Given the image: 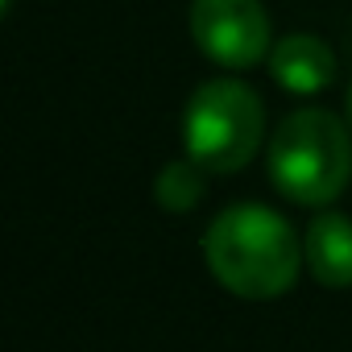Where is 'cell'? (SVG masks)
Masks as SVG:
<instances>
[{"mask_svg": "<svg viewBox=\"0 0 352 352\" xmlns=\"http://www.w3.org/2000/svg\"><path fill=\"white\" fill-rule=\"evenodd\" d=\"M208 270L224 290L249 302L282 298L302 270V249L294 228L261 204H232L224 208L204 236Z\"/></svg>", "mask_w": 352, "mask_h": 352, "instance_id": "cell-1", "label": "cell"}, {"mask_svg": "<svg viewBox=\"0 0 352 352\" xmlns=\"http://www.w3.org/2000/svg\"><path fill=\"white\" fill-rule=\"evenodd\" d=\"M348 129H352V87H348Z\"/></svg>", "mask_w": 352, "mask_h": 352, "instance_id": "cell-8", "label": "cell"}, {"mask_svg": "<svg viewBox=\"0 0 352 352\" xmlns=\"http://www.w3.org/2000/svg\"><path fill=\"white\" fill-rule=\"evenodd\" d=\"M204 191H208L204 166H195L191 157L170 162L157 179H153V199H157L166 212H191V208L204 199Z\"/></svg>", "mask_w": 352, "mask_h": 352, "instance_id": "cell-7", "label": "cell"}, {"mask_svg": "<svg viewBox=\"0 0 352 352\" xmlns=\"http://www.w3.org/2000/svg\"><path fill=\"white\" fill-rule=\"evenodd\" d=\"M270 75L294 96H319L336 79V54L315 34H290L270 50Z\"/></svg>", "mask_w": 352, "mask_h": 352, "instance_id": "cell-5", "label": "cell"}, {"mask_svg": "<svg viewBox=\"0 0 352 352\" xmlns=\"http://www.w3.org/2000/svg\"><path fill=\"white\" fill-rule=\"evenodd\" d=\"M187 157L212 174H236L265 141V108L241 79H212L195 87L183 116Z\"/></svg>", "mask_w": 352, "mask_h": 352, "instance_id": "cell-3", "label": "cell"}, {"mask_svg": "<svg viewBox=\"0 0 352 352\" xmlns=\"http://www.w3.org/2000/svg\"><path fill=\"white\" fill-rule=\"evenodd\" d=\"M302 257L319 286H331V290L352 286V220L340 212H319L307 224Z\"/></svg>", "mask_w": 352, "mask_h": 352, "instance_id": "cell-6", "label": "cell"}, {"mask_svg": "<svg viewBox=\"0 0 352 352\" xmlns=\"http://www.w3.org/2000/svg\"><path fill=\"white\" fill-rule=\"evenodd\" d=\"M265 162L274 187L286 199L327 208L352 179V129L323 108H298L270 137Z\"/></svg>", "mask_w": 352, "mask_h": 352, "instance_id": "cell-2", "label": "cell"}, {"mask_svg": "<svg viewBox=\"0 0 352 352\" xmlns=\"http://www.w3.org/2000/svg\"><path fill=\"white\" fill-rule=\"evenodd\" d=\"M191 38L216 67L249 71L270 50V13L261 0H195Z\"/></svg>", "mask_w": 352, "mask_h": 352, "instance_id": "cell-4", "label": "cell"}]
</instances>
